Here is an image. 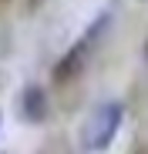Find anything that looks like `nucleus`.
Masks as SVG:
<instances>
[{
	"instance_id": "obj_1",
	"label": "nucleus",
	"mask_w": 148,
	"mask_h": 154,
	"mask_svg": "<svg viewBox=\"0 0 148 154\" xmlns=\"http://www.w3.org/2000/svg\"><path fill=\"white\" fill-rule=\"evenodd\" d=\"M121 117H125V107H121L118 100L98 104V107L88 114L84 127H81V141H84V147H88V151H105V147L114 141V134H118Z\"/></svg>"
},
{
	"instance_id": "obj_2",
	"label": "nucleus",
	"mask_w": 148,
	"mask_h": 154,
	"mask_svg": "<svg viewBox=\"0 0 148 154\" xmlns=\"http://www.w3.org/2000/svg\"><path fill=\"white\" fill-rule=\"evenodd\" d=\"M108 20H111L108 14H98V17H94V23L84 30V37H81L78 44H74V47L67 50V54H64V60L54 67V77H57V81H67V77H74V74L81 70V64H84V60H88V54H91V44L98 40V34H105Z\"/></svg>"
},
{
	"instance_id": "obj_3",
	"label": "nucleus",
	"mask_w": 148,
	"mask_h": 154,
	"mask_svg": "<svg viewBox=\"0 0 148 154\" xmlns=\"http://www.w3.org/2000/svg\"><path fill=\"white\" fill-rule=\"evenodd\" d=\"M20 114L27 121H34V124L47 117V91L40 84H27L20 91Z\"/></svg>"
}]
</instances>
